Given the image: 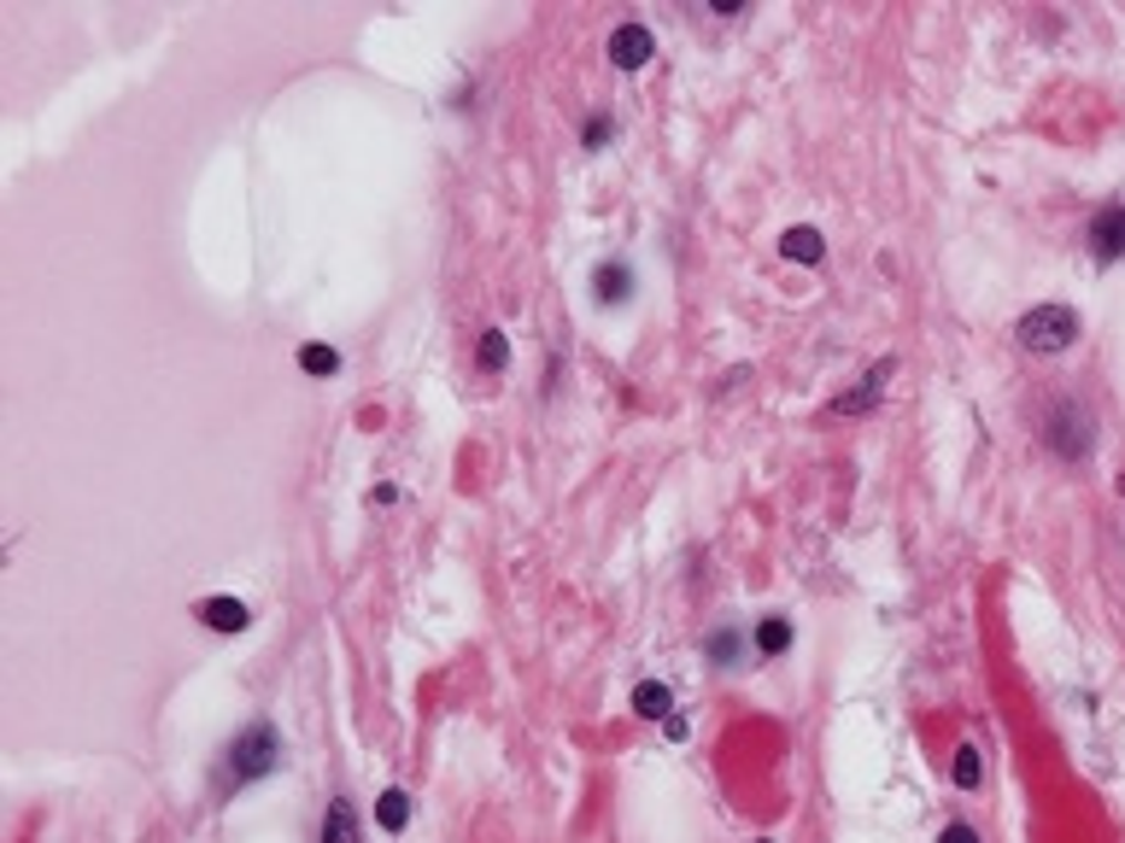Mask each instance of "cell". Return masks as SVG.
Wrapping results in <instances>:
<instances>
[{"mask_svg": "<svg viewBox=\"0 0 1125 843\" xmlns=\"http://www.w3.org/2000/svg\"><path fill=\"white\" fill-rule=\"evenodd\" d=\"M229 779L235 785H253V779H270L276 768H282V738H276V727L270 721H247L241 727V738L229 744Z\"/></svg>", "mask_w": 1125, "mask_h": 843, "instance_id": "obj_1", "label": "cell"}, {"mask_svg": "<svg viewBox=\"0 0 1125 843\" xmlns=\"http://www.w3.org/2000/svg\"><path fill=\"white\" fill-rule=\"evenodd\" d=\"M1014 340L1026 346V352H1037V358H1055V352H1067V346L1078 340V311L1073 305H1037V311H1026L1014 322Z\"/></svg>", "mask_w": 1125, "mask_h": 843, "instance_id": "obj_2", "label": "cell"}, {"mask_svg": "<svg viewBox=\"0 0 1125 843\" xmlns=\"http://www.w3.org/2000/svg\"><path fill=\"white\" fill-rule=\"evenodd\" d=\"M1043 445L1055 451L1061 463H1084L1096 451V417L1078 399H1061L1050 410V428H1043Z\"/></svg>", "mask_w": 1125, "mask_h": 843, "instance_id": "obj_3", "label": "cell"}, {"mask_svg": "<svg viewBox=\"0 0 1125 843\" xmlns=\"http://www.w3.org/2000/svg\"><path fill=\"white\" fill-rule=\"evenodd\" d=\"M1091 253H1096V264H1119L1125 258V199H1108L1091 217Z\"/></svg>", "mask_w": 1125, "mask_h": 843, "instance_id": "obj_4", "label": "cell"}, {"mask_svg": "<svg viewBox=\"0 0 1125 843\" xmlns=\"http://www.w3.org/2000/svg\"><path fill=\"white\" fill-rule=\"evenodd\" d=\"M651 53H657V41H651L645 24H616V30H610V59H616L622 71H640Z\"/></svg>", "mask_w": 1125, "mask_h": 843, "instance_id": "obj_5", "label": "cell"}, {"mask_svg": "<svg viewBox=\"0 0 1125 843\" xmlns=\"http://www.w3.org/2000/svg\"><path fill=\"white\" fill-rule=\"evenodd\" d=\"M592 299L604 305H627L633 299V264H622V258H604L599 270H592Z\"/></svg>", "mask_w": 1125, "mask_h": 843, "instance_id": "obj_6", "label": "cell"}, {"mask_svg": "<svg viewBox=\"0 0 1125 843\" xmlns=\"http://www.w3.org/2000/svg\"><path fill=\"white\" fill-rule=\"evenodd\" d=\"M891 369H897L891 358H879V363L868 369V376H862V387H856V393L832 399V410H838V417H862V410H873V404H879V393H886V381H891Z\"/></svg>", "mask_w": 1125, "mask_h": 843, "instance_id": "obj_7", "label": "cell"}, {"mask_svg": "<svg viewBox=\"0 0 1125 843\" xmlns=\"http://www.w3.org/2000/svg\"><path fill=\"white\" fill-rule=\"evenodd\" d=\"M200 621H206L212 633H247V627H253V609L241 604V598H206V604H200Z\"/></svg>", "mask_w": 1125, "mask_h": 843, "instance_id": "obj_8", "label": "cell"}, {"mask_svg": "<svg viewBox=\"0 0 1125 843\" xmlns=\"http://www.w3.org/2000/svg\"><path fill=\"white\" fill-rule=\"evenodd\" d=\"M780 253H786L791 264H821V258H827V240H821V229L797 223V229H786V235H780Z\"/></svg>", "mask_w": 1125, "mask_h": 843, "instance_id": "obj_9", "label": "cell"}, {"mask_svg": "<svg viewBox=\"0 0 1125 843\" xmlns=\"http://www.w3.org/2000/svg\"><path fill=\"white\" fill-rule=\"evenodd\" d=\"M704 656L715 668H739L745 662V633L739 627H715L709 639H704Z\"/></svg>", "mask_w": 1125, "mask_h": 843, "instance_id": "obj_10", "label": "cell"}, {"mask_svg": "<svg viewBox=\"0 0 1125 843\" xmlns=\"http://www.w3.org/2000/svg\"><path fill=\"white\" fill-rule=\"evenodd\" d=\"M633 715H645V721H668L674 715V697L663 680H640L633 686Z\"/></svg>", "mask_w": 1125, "mask_h": 843, "instance_id": "obj_11", "label": "cell"}, {"mask_svg": "<svg viewBox=\"0 0 1125 843\" xmlns=\"http://www.w3.org/2000/svg\"><path fill=\"white\" fill-rule=\"evenodd\" d=\"M323 843H358V814L346 796H335L329 814H323Z\"/></svg>", "mask_w": 1125, "mask_h": 843, "instance_id": "obj_12", "label": "cell"}, {"mask_svg": "<svg viewBox=\"0 0 1125 843\" xmlns=\"http://www.w3.org/2000/svg\"><path fill=\"white\" fill-rule=\"evenodd\" d=\"M950 779H955L961 791H979V785H985V762H979L973 744H961V750L950 755Z\"/></svg>", "mask_w": 1125, "mask_h": 843, "instance_id": "obj_13", "label": "cell"}, {"mask_svg": "<svg viewBox=\"0 0 1125 843\" xmlns=\"http://www.w3.org/2000/svg\"><path fill=\"white\" fill-rule=\"evenodd\" d=\"M791 650V621L786 615H768L763 627H756V656H786Z\"/></svg>", "mask_w": 1125, "mask_h": 843, "instance_id": "obj_14", "label": "cell"}, {"mask_svg": "<svg viewBox=\"0 0 1125 843\" xmlns=\"http://www.w3.org/2000/svg\"><path fill=\"white\" fill-rule=\"evenodd\" d=\"M475 358H481V369H487V376H499V369L510 363V340H504V328H481Z\"/></svg>", "mask_w": 1125, "mask_h": 843, "instance_id": "obj_15", "label": "cell"}, {"mask_svg": "<svg viewBox=\"0 0 1125 843\" xmlns=\"http://www.w3.org/2000/svg\"><path fill=\"white\" fill-rule=\"evenodd\" d=\"M376 820H381L387 832H405V826H411V796H405V791H381Z\"/></svg>", "mask_w": 1125, "mask_h": 843, "instance_id": "obj_16", "label": "cell"}, {"mask_svg": "<svg viewBox=\"0 0 1125 843\" xmlns=\"http://www.w3.org/2000/svg\"><path fill=\"white\" fill-rule=\"evenodd\" d=\"M299 369H305V376H335V369H340V352H335V346H323V340H311V346L299 352Z\"/></svg>", "mask_w": 1125, "mask_h": 843, "instance_id": "obj_17", "label": "cell"}, {"mask_svg": "<svg viewBox=\"0 0 1125 843\" xmlns=\"http://www.w3.org/2000/svg\"><path fill=\"white\" fill-rule=\"evenodd\" d=\"M610 130H616V123H610L604 112H592V117H586V135H581V141H586V147H592V153H599V147H604V141H610Z\"/></svg>", "mask_w": 1125, "mask_h": 843, "instance_id": "obj_18", "label": "cell"}, {"mask_svg": "<svg viewBox=\"0 0 1125 843\" xmlns=\"http://www.w3.org/2000/svg\"><path fill=\"white\" fill-rule=\"evenodd\" d=\"M938 843H979V832L968 826V820H950V826L938 832Z\"/></svg>", "mask_w": 1125, "mask_h": 843, "instance_id": "obj_19", "label": "cell"}, {"mask_svg": "<svg viewBox=\"0 0 1125 843\" xmlns=\"http://www.w3.org/2000/svg\"><path fill=\"white\" fill-rule=\"evenodd\" d=\"M1119 498H1125V475H1119Z\"/></svg>", "mask_w": 1125, "mask_h": 843, "instance_id": "obj_20", "label": "cell"}, {"mask_svg": "<svg viewBox=\"0 0 1125 843\" xmlns=\"http://www.w3.org/2000/svg\"><path fill=\"white\" fill-rule=\"evenodd\" d=\"M763 843H768V837H763Z\"/></svg>", "mask_w": 1125, "mask_h": 843, "instance_id": "obj_21", "label": "cell"}]
</instances>
